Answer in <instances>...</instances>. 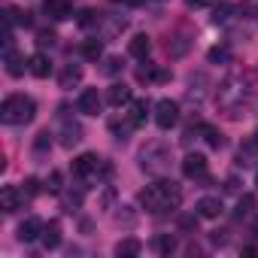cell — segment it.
Segmentation results:
<instances>
[{
  "mask_svg": "<svg viewBox=\"0 0 258 258\" xmlns=\"http://www.w3.org/2000/svg\"><path fill=\"white\" fill-rule=\"evenodd\" d=\"M252 146H255V149H258V131H255V137H252Z\"/></svg>",
  "mask_w": 258,
  "mask_h": 258,
  "instance_id": "37",
  "label": "cell"
},
{
  "mask_svg": "<svg viewBox=\"0 0 258 258\" xmlns=\"http://www.w3.org/2000/svg\"><path fill=\"white\" fill-rule=\"evenodd\" d=\"M37 43H40V46H52V43H55V34H49V31H40Z\"/></svg>",
  "mask_w": 258,
  "mask_h": 258,
  "instance_id": "33",
  "label": "cell"
},
{
  "mask_svg": "<svg viewBox=\"0 0 258 258\" xmlns=\"http://www.w3.org/2000/svg\"><path fill=\"white\" fill-rule=\"evenodd\" d=\"M255 22H258V4H255Z\"/></svg>",
  "mask_w": 258,
  "mask_h": 258,
  "instance_id": "38",
  "label": "cell"
},
{
  "mask_svg": "<svg viewBox=\"0 0 258 258\" xmlns=\"http://www.w3.org/2000/svg\"><path fill=\"white\" fill-rule=\"evenodd\" d=\"M43 237V222L40 219H25L22 225H19V240L22 243H34V240H40Z\"/></svg>",
  "mask_w": 258,
  "mask_h": 258,
  "instance_id": "11",
  "label": "cell"
},
{
  "mask_svg": "<svg viewBox=\"0 0 258 258\" xmlns=\"http://www.w3.org/2000/svg\"><path fill=\"white\" fill-rule=\"evenodd\" d=\"M231 13H234L231 4H219V7L213 10V22H216V25H225V22L231 19Z\"/></svg>",
  "mask_w": 258,
  "mask_h": 258,
  "instance_id": "27",
  "label": "cell"
},
{
  "mask_svg": "<svg viewBox=\"0 0 258 258\" xmlns=\"http://www.w3.org/2000/svg\"><path fill=\"white\" fill-rule=\"evenodd\" d=\"M201 134H204V140H207V146H210V149H222L225 137L219 134V127H213V124H201Z\"/></svg>",
  "mask_w": 258,
  "mask_h": 258,
  "instance_id": "22",
  "label": "cell"
},
{
  "mask_svg": "<svg viewBox=\"0 0 258 258\" xmlns=\"http://www.w3.org/2000/svg\"><path fill=\"white\" fill-rule=\"evenodd\" d=\"M46 146H52V137H49V131H43V134H37V143H34V149H37V152H43Z\"/></svg>",
  "mask_w": 258,
  "mask_h": 258,
  "instance_id": "31",
  "label": "cell"
},
{
  "mask_svg": "<svg viewBox=\"0 0 258 258\" xmlns=\"http://www.w3.org/2000/svg\"><path fill=\"white\" fill-rule=\"evenodd\" d=\"M61 182H64V179H61V173H58V170H52V173H49V179H46V191L58 195V191H61Z\"/></svg>",
  "mask_w": 258,
  "mask_h": 258,
  "instance_id": "29",
  "label": "cell"
},
{
  "mask_svg": "<svg viewBox=\"0 0 258 258\" xmlns=\"http://www.w3.org/2000/svg\"><path fill=\"white\" fill-rule=\"evenodd\" d=\"M131 100V88L127 85H112L109 91H106V103L109 106H121V103H127Z\"/></svg>",
  "mask_w": 258,
  "mask_h": 258,
  "instance_id": "19",
  "label": "cell"
},
{
  "mask_svg": "<svg viewBox=\"0 0 258 258\" xmlns=\"http://www.w3.org/2000/svg\"><path fill=\"white\" fill-rule=\"evenodd\" d=\"M34 112H37V103L28 94H10L0 103V118L7 124H28L34 121Z\"/></svg>",
  "mask_w": 258,
  "mask_h": 258,
  "instance_id": "2",
  "label": "cell"
},
{
  "mask_svg": "<svg viewBox=\"0 0 258 258\" xmlns=\"http://www.w3.org/2000/svg\"><path fill=\"white\" fill-rule=\"evenodd\" d=\"M255 234H258V222H255Z\"/></svg>",
  "mask_w": 258,
  "mask_h": 258,
  "instance_id": "40",
  "label": "cell"
},
{
  "mask_svg": "<svg viewBox=\"0 0 258 258\" xmlns=\"http://www.w3.org/2000/svg\"><path fill=\"white\" fill-rule=\"evenodd\" d=\"M140 164H143L146 173L161 176V173H167V167H170V149L161 146V143H149V146L140 152Z\"/></svg>",
  "mask_w": 258,
  "mask_h": 258,
  "instance_id": "4",
  "label": "cell"
},
{
  "mask_svg": "<svg viewBox=\"0 0 258 258\" xmlns=\"http://www.w3.org/2000/svg\"><path fill=\"white\" fill-rule=\"evenodd\" d=\"M37 191H40V179H34V176H28V179H25V195L31 198V195H37Z\"/></svg>",
  "mask_w": 258,
  "mask_h": 258,
  "instance_id": "32",
  "label": "cell"
},
{
  "mask_svg": "<svg viewBox=\"0 0 258 258\" xmlns=\"http://www.w3.org/2000/svg\"><path fill=\"white\" fill-rule=\"evenodd\" d=\"M179 121V106H176V100H158L155 103V124L161 127V131H170V127Z\"/></svg>",
  "mask_w": 258,
  "mask_h": 258,
  "instance_id": "5",
  "label": "cell"
},
{
  "mask_svg": "<svg viewBox=\"0 0 258 258\" xmlns=\"http://www.w3.org/2000/svg\"><path fill=\"white\" fill-rule=\"evenodd\" d=\"M22 198H25V191H19L16 185H4V188H0V210H4V213H16L22 207Z\"/></svg>",
  "mask_w": 258,
  "mask_h": 258,
  "instance_id": "9",
  "label": "cell"
},
{
  "mask_svg": "<svg viewBox=\"0 0 258 258\" xmlns=\"http://www.w3.org/2000/svg\"><path fill=\"white\" fill-rule=\"evenodd\" d=\"M118 4H127V7H140V4H146V0H118Z\"/></svg>",
  "mask_w": 258,
  "mask_h": 258,
  "instance_id": "36",
  "label": "cell"
},
{
  "mask_svg": "<svg viewBox=\"0 0 258 258\" xmlns=\"http://www.w3.org/2000/svg\"><path fill=\"white\" fill-rule=\"evenodd\" d=\"M252 210H255V195H243V198L237 201L234 216H237V219H246V216H252Z\"/></svg>",
  "mask_w": 258,
  "mask_h": 258,
  "instance_id": "26",
  "label": "cell"
},
{
  "mask_svg": "<svg viewBox=\"0 0 258 258\" xmlns=\"http://www.w3.org/2000/svg\"><path fill=\"white\" fill-rule=\"evenodd\" d=\"M103 109V97L97 94V88H85L82 94H79V112H85V115H97Z\"/></svg>",
  "mask_w": 258,
  "mask_h": 258,
  "instance_id": "8",
  "label": "cell"
},
{
  "mask_svg": "<svg viewBox=\"0 0 258 258\" xmlns=\"http://www.w3.org/2000/svg\"><path fill=\"white\" fill-rule=\"evenodd\" d=\"M97 167H100V158L94 152H82L79 158H73V173L82 176V179H88L91 173H97Z\"/></svg>",
  "mask_w": 258,
  "mask_h": 258,
  "instance_id": "6",
  "label": "cell"
},
{
  "mask_svg": "<svg viewBox=\"0 0 258 258\" xmlns=\"http://www.w3.org/2000/svg\"><path fill=\"white\" fill-rule=\"evenodd\" d=\"M58 82H61V88H73V85H79V82H82V67H79V64H67V67L61 70Z\"/></svg>",
  "mask_w": 258,
  "mask_h": 258,
  "instance_id": "16",
  "label": "cell"
},
{
  "mask_svg": "<svg viewBox=\"0 0 258 258\" xmlns=\"http://www.w3.org/2000/svg\"><path fill=\"white\" fill-rule=\"evenodd\" d=\"M207 58H210V64H222V61L231 58V52H228V46H213V49L207 52Z\"/></svg>",
  "mask_w": 258,
  "mask_h": 258,
  "instance_id": "28",
  "label": "cell"
},
{
  "mask_svg": "<svg viewBox=\"0 0 258 258\" xmlns=\"http://www.w3.org/2000/svg\"><path fill=\"white\" fill-rule=\"evenodd\" d=\"M219 106L231 115V118H237L240 115V109H243V100H246V82H243V76H228L225 82H222V88H219Z\"/></svg>",
  "mask_w": 258,
  "mask_h": 258,
  "instance_id": "3",
  "label": "cell"
},
{
  "mask_svg": "<svg viewBox=\"0 0 258 258\" xmlns=\"http://www.w3.org/2000/svg\"><path fill=\"white\" fill-rule=\"evenodd\" d=\"M40 240H43V246H46V249H58V243H61V222H55V219H52V222H46V225H43V237H40Z\"/></svg>",
  "mask_w": 258,
  "mask_h": 258,
  "instance_id": "15",
  "label": "cell"
},
{
  "mask_svg": "<svg viewBox=\"0 0 258 258\" xmlns=\"http://www.w3.org/2000/svg\"><path fill=\"white\" fill-rule=\"evenodd\" d=\"M43 10H46V16H52V19H70V13H73V0H43Z\"/></svg>",
  "mask_w": 258,
  "mask_h": 258,
  "instance_id": "10",
  "label": "cell"
},
{
  "mask_svg": "<svg viewBox=\"0 0 258 258\" xmlns=\"http://www.w3.org/2000/svg\"><path fill=\"white\" fill-rule=\"evenodd\" d=\"M149 49H152V43H149V37H146V34H137L131 43H127V52H131L134 58H146V55H149Z\"/></svg>",
  "mask_w": 258,
  "mask_h": 258,
  "instance_id": "20",
  "label": "cell"
},
{
  "mask_svg": "<svg viewBox=\"0 0 258 258\" xmlns=\"http://www.w3.org/2000/svg\"><path fill=\"white\" fill-rule=\"evenodd\" d=\"M118 70H121V61H118V58H106L103 73H106V76H112V73H118Z\"/></svg>",
  "mask_w": 258,
  "mask_h": 258,
  "instance_id": "30",
  "label": "cell"
},
{
  "mask_svg": "<svg viewBox=\"0 0 258 258\" xmlns=\"http://www.w3.org/2000/svg\"><path fill=\"white\" fill-rule=\"evenodd\" d=\"M79 52H82V58H88V61H97V58L103 55V46H100V40L94 37V40H85V43L79 46Z\"/></svg>",
  "mask_w": 258,
  "mask_h": 258,
  "instance_id": "23",
  "label": "cell"
},
{
  "mask_svg": "<svg viewBox=\"0 0 258 258\" xmlns=\"http://www.w3.org/2000/svg\"><path fill=\"white\" fill-rule=\"evenodd\" d=\"M152 246H155V252H158V255H170V252L176 249V237H173V234H158Z\"/></svg>",
  "mask_w": 258,
  "mask_h": 258,
  "instance_id": "24",
  "label": "cell"
},
{
  "mask_svg": "<svg viewBox=\"0 0 258 258\" xmlns=\"http://www.w3.org/2000/svg\"><path fill=\"white\" fill-rule=\"evenodd\" d=\"M140 249H143V246H140V240H137V237H124V240H118V243H115V255H118V258H134Z\"/></svg>",
  "mask_w": 258,
  "mask_h": 258,
  "instance_id": "17",
  "label": "cell"
},
{
  "mask_svg": "<svg viewBox=\"0 0 258 258\" xmlns=\"http://www.w3.org/2000/svg\"><path fill=\"white\" fill-rule=\"evenodd\" d=\"M237 185H240V182H237V179H234V176H231V179H228V182H225V188H228V191H237Z\"/></svg>",
  "mask_w": 258,
  "mask_h": 258,
  "instance_id": "34",
  "label": "cell"
},
{
  "mask_svg": "<svg viewBox=\"0 0 258 258\" xmlns=\"http://www.w3.org/2000/svg\"><path fill=\"white\" fill-rule=\"evenodd\" d=\"M25 67H28L25 55H22V52L7 49V73H10V76H22V73H25Z\"/></svg>",
  "mask_w": 258,
  "mask_h": 258,
  "instance_id": "18",
  "label": "cell"
},
{
  "mask_svg": "<svg viewBox=\"0 0 258 258\" xmlns=\"http://www.w3.org/2000/svg\"><path fill=\"white\" fill-rule=\"evenodd\" d=\"M185 4H188V7H207L210 0H185Z\"/></svg>",
  "mask_w": 258,
  "mask_h": 258,
  "instance_id": "35",
  "label": "cell"
},
{
  "mask_svg": "<svg viewBox=\"0 0 258 258\" xmlns=\"http://www.w3.org/2000/svg\"><path fill=\"white\" fill-rule=\"evenodd\" d=\"M28 70H31L37 79H46V76L52 73V61H49L43 52H37V55H31V58H28Z\"/></svg>",
  "mask_w": 258,
  "mask_h": 258,
  "instance_id": "12",
  "label": "cell"
},
{
  "mask_svg": "<svg viewBox=\"0 0 258 258\" xmlns=\"http://www.w3.org/2000/svg\"><path fill=\"white\" fill-rule=\"evenodd\" d=\"M134 118V124H143L146 121V115H149V103L146 100H131V112H127Z\"/></svg>",
  "mask_w": 258,
  "mask_h": 258,
  "instance_id": "25",
  "label": "cell"
},
{
  "mask_svg": "<svg viewBox=\"0 0 258 258\" xmlns=\"http://www.w3.org/2000/svg\"><path fill=\"white\" fill-rule=\"evenodd\" d=\"M222 210H225V207H222L219 198H201V201H198V216H201V219H219Z\"/></svg>",
  "mask_w": 258,
  "mask_h": 258,
  "instance_id": "13",
  "label": "cell"
},
{
  "mask_svg": "<svg viewBox=\"0 0 258 258\" xmlns=\"http://www.w3.org/2000/svg\"><path fill=\"white\" fill-rule=\"evenodd\" d=\"M140 204H143L146 213L161 216V213H170V210H176L182 204V191H179L176 182L161 179V182H152V185H146L140 191Z\"/></svg>",
  "mask_w": 258,
  "mask_h": 258,
  "instance_id": "1",
  "label": "cell"
},
{
  "mask_svg": "<svg viewBox=\"0 0 258 258\" xmlns=\"http://www.w3.org/2000/svg\"><path fill=\"white\" fill-rule=\"evenodd\" d=\"M182 173H185L188 179H204V176H207V158L198 155V152L185 155V158H182Z\"/></svg>",
  "mask_w": 258,
  "mask_h": 258,
  "instance_id": "7",
  "label": "cell"
},
{
  "mask_svg": "<svg viewBox=\"0 0 258 258\" xmlns=\"http://www.w3.org/2000/svg\"><path fill=\"white\" fill-rule=\"evenodd\" d=\"M134 127H137V124H134L131 115H127V121H121V118H109V131H112L118 140H127V134H131Z\"/></svg>",
  "mask_w": 258,
  "mask_h": 258,
  "instance_id": "21",
  "label": "cell"
},
{
  "mask_svg": "<svg viewBox=\"0 0 258 258\" xmlns=\"http://www.w3.org/2000/svg\"><path fill=\"white\" fill-rule=\"evenodd\" d=\"M79 140H82V127L76 121H64V127H61V146L64 149H73Z\"/></svg>",
  "mask_w": 258,
  "mask_h": 258,
  "instance_id": "14",
  "label": "cell"
},
{
  "mask_svg": "<svg viewBox=\"0 0 258 258\" xmlns=\"http://www.w3.org/2000/svg\"><path fill=\"white\" fill-rule=\"evenodd\" d=\"M255 188H258V173H255Z\"/></svg>",
  "mask_w": 258,
  "mask_h": 258,
  "instance_id": "39",
  "label": "cell"
}]
</instances>
